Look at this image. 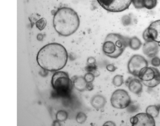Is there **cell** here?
<instances>
[{"instance_id": "obj_1", "label": "cell", "mask_w": 160, "mask_h": 126, "mask_svg": "<svg viewBox=\"0 0 160 126\" xmlns=\"http://www.w3.org/2000/svg\"><path fill=\"white\" fill-rule=\"evenodd\" d=\"M68 55L64 46L58 43L47 44L41 48L37 54L38 65L45 70L57 71L66 66Z\"/></svg>"}, {"instance_id": "obj_2", "label": "cell", "mask_w": 160, "mask_h": 126, "mask_svg": "<svg viewBox=\"0 0 160 126\" xmlns=\"http://www.w3.org/2000/svg\"><path fill=\"white\" fill-rule=\"evenodd\" d=\"M80 20L77 12L70 8H59L54 14L53 25L56 32L62 36H69L79 28Z\"/></svg>"}, {"instance_id": "obj_3", "label": "cell", "mask_w": 160, "mask_h": 126, "mask_svg": "<svg viewBox=\"0 0 160 126\" xmlns=\"http://www.w3.org/2000/svg\"><path fill=\"white\" fill-rule=\"evenodd\" d=\"M129 39L120 34H109L106 37L103 44V52L110 58H118L129 46Z\"/></svg>"}, {"instance_id": "obj_4", "label": "cell", "mask_w": 160, "mask_h": 126, "mask_svg": "<svg viewBox=\"0 0 160 126\" xmlns=\"http://www.w3.org/2000/svg\"><path fill=\"white\" fill-rule=\"evenodd\" d=\"M51 84L54 89L61 93H69L73 86V84L67 72L57 71L52 77Z\"/></svg>"}, {"instance_id": "obj_5", "label": "cell", "mask_w": 160, "mask_h": 126, "mask_svg": "<svg viewBox=\"0 0 160 126\" xmlns=\"http://www.w3.org/2000/svg\"><path fill=\"white\" fill-rule=\"evenodd\" d=\"M141 82L147 87L153 88L160 84V72L153 67H146L141 70L138 75Z\"/></svg>"}, {"instance_id": "obj_6", "label": "cell", "mask_w": 160, "mask_h": 126, "mask_svg": "<svg viewBox=\"0 0 160 126\" xmlns=\"http://www.w3.org/2000/svg\"><path fill=\"white\" fill-rule=\"evenodd\" d=\"M110 102L114 108L118 109H125L131 104V97L126 90L117 89L112 94Z\"/></svg>"}, {"instance_id": "obj_7", "label": "cell", "mask_w": 160, "mask_h": 126, "mask_svg": "<svg viewBox=\"0 0 160 126\" xmlns=\"http://www.w3.org/2000/svg\"><path fill=\"white\" fill-rule=\"evenodd\" d=\"M99 4L105 10L111 12H119L127 9L132 0H97Z\"/></svg>"}, {"instance_id": "obj_8", "label": "cell", "mask_w": 160, "mask_h": 126, "mask_svg": "<svg viewBox=\"0 0 160 126\" xmlns=\"http://www.w3.org/2000/svg\"><path fill=\"white\" fill-rule=\"evenodd\" d=\"M148 66V62L145 57L139 55H134L129 60L127 65L130 74L138 77L139 72L144 68Z\"/></svg>"}, {"instance_id": "obj_9", "label": "cell", "mask_w": 160, "mask_h": 126, "mask_svg": "<svg viewBox=\"0 0 160 126\" xmlns=\"http://www.w3.org/2000/svg\"><path fill=\"white\" fill-rule=\"evenodd\" d=\"M132 126H155L154 118L146 113H139L130 118Z\"/></svg>"}, {"instance_id": "obj_10", "label": "cell", "mask_w": 160, "mask_h": 126, "mask_svg": "<svg viewBox=\"0 0 160 126\" xmlns=\"http://www.w3.org/2000/svg\"><path fill=\"white\" fill-rule=\"evenodd\" d=\"M147 29L151 39L160 43V20L152 23Z\"/></svg>"}, {"instance_id": "obj_11", "label": "cell", "mask_w": 160, "mask_h": 126, "mask_svg": "<svg viewBox=\"0 0 160 126\" xmlns=\"http://www.w3.org/2000/svg\"><path fill=\"white\" fill-rule=\"evenodd\" d=\"M144 54L148 57H153L156 56L159 51V46L155 41H146L143 47Z\"/></svg>"}, {"instance_id": "obj_12", "label": "cell", "mask_w": 160, "mask_h": 126, "mask_svg": "<svg viewBox=\"0 0 160 126\" xmlns=\"http://www.w3.org/2000/svg\"><path fill=\"white\" fill-rule=\"evenodd\" d=\"M126 85L128 86L129 90L132 93L139 95L142 93L143 90V86L140 80L137 79H128L126 81Z\"/></svg>"}, {"instance_id": "obj_13", "label": "cell", "mask_w": 160, "mask_h": 126, "mask_svg": "<svg viewBox=\"0 0 160 126\" xmlns=\"http://www.w3.org/2000/svg\"><path fill=\"white\" fill-rule=\"evenodd\" d=\"M90 102L93 108L99 110L104 107L107 101L103 96L101 95H96L92 98Z\"/></svg>"}, {"instance_id": "obj_14", "label": "cell", "mask_w": 160, "mask_h": 126, "mask_svg": "<svg viewBox=\"0 0 160 126\" xmlns=\"http://www.w3.org/2000/svg\"><path fill=\"white\" fill-rule=\"evenodd\" d=\"M73 86L79 91H84L87 90L88 82L86 81L84 77L82 76L76 77L73 81Z\"/></svg>"}, {"instance_id": "obj_15", "label": "cell", "mask_w": 160, "mask_h": 126, "mask_svg": "<svg viewBox=\"0 0 160 126\" xmlns=\"http://www.w3.org/2000/svg\"><path fill=\"white\" fill-rule=\"evenodd\" d=\"M129 46L132 50H138L142 46L140 39L137 37H132L129 39Z\"/></svg>"}, {"instance_id": "obj_16", "label": "cell", "mask_w": 160, "mask_h": 126, "mask_svg": "<svg viewBox=\"0 0 160 126\" xmlns=\"http://www.w3.org/2000/svg\"><path fill=\"white\" fill-rule=\"evenodd\" d=\"M146 113L153 118H156L159 115L160 109L157 105H149L146 109Z\"/></svg>"}, {"instance_id": "obj_17", "label": "cell", "mask_w": 160, "mask_h": 126, "mask_svg": "<svg viewBox=\"0 0 160 126\" xmlns=\"http://www.w3.org/2000/svg\"><path fill=\"white\" fill-rule=\"evenodd\" d=\"M68 117V113L64 110H60L56 115L57 120L60 122H63L67 120Z\"/></svg>"}, {"instance_id": "obj_18", "label": "cell", "mask_w": 160, "mask_h": 126, "mask_svg": "<svg viewBox=\"0 0 160 126\" xmlns=\"http://www.w3.org/2000/svg\"><path fill=\"white\" fill-rule=\"evenodd\" d=\"M157 0H143V4L144 7L147 9H151L156 7Z\"/></svg>"}, {"instance_id": "obj_19", "label": "cell", "mask_w": 160, "mask_h": 126, "mask_svg": "<svg viewBox=\"0 0 160 126\" xmlns=\"http://www.w3.org/2000/svg\"><path fill=\"white\" fill-rule=\"evenodd\" d=\"M123 83V78L122 75H117L114 77L113 84L116 87H120Z\"/></svg>"}, {"instance_id": "obj_20", "label": "cell", "mask_w": 160, "mask_h": 126, "mask_svg": "<svg viewBox=\"0 0 160 126\" xmlns=\"http://www.w3.org/2000/svg\"><path fill=\"white\" fill-rule=\"evenodd\" d=\"M87 116L85 113L80 112L77 115L76 120L79 124H82L87 120Z\"/></svg>"}, {"instance_id": "obj_21", "label": "cell", "mask_w": 160, "mask_h": 126, "mask_svg": "<svg viewBox=\"0 0 160 126\" xmlns=\"http://www.w3.org/2000/svg\"><path fill=\"white\" fill-rule=\"evenodd\" d=\"M47 24V20L44 18H42L36 22V27L40 31H42L45 28Z\"/></svg>"}, {"instance_id": "obj_22", "label": "cell", "mask_w": 160, "mask_h": 126, "mask_svg": "<svg viewBox=\"0 0 160 126\" xmlns=\"http://www.w3.org/2000/svg\"><path fill=\"white\" fill-rule=\"evenodd\" d=\"M95 77L94 74L91 72H87L84 76L85 80L88 83H92L94 81Z\"/></svg>"}, {"instance_id": "obj_23", "label": "cell", "mask_w": 160, "mask_h": 126, "mask_svg": "<svg viewBox=\"0 0 160 126\" xmlns=\"http://www.w3.org/2000/svg\"><path fill=\"white\" fill-rule=\"evenodd\" d=\"M143 1V0H132V3L135 8L140 9L144 8Z\"/></svg>"}, {"instance_id": "obj_24", "label": "cell", "mask_w": 160, "mask_h": 126, "mask_svg": "<svg viewBox=\"0 0 160 126\" xmlns=\"http://www.w3.org/2000/svg\"><path fill=\"white\" fill-rule=\"evenodd\" d=\"M151 64L153 66L157 67L160 66V58L158 56H154L152 57L151 60Z\"/></svg>"}, {"instance_id": "obj_25", "label": "cell", "mask_w": 160, "mask_h": 126, "mask_svg": "<svg viewBox=\"0 0 160 126\" xmlns=\"http://www.w3.org/2000/svg\"><path fill=\"white\" fill-rule=\"evenodd\" d=\"M143 38L146 42V41H150L152 40L150 37L148 33V29H146L144 31L143 34Z\"/></svg>"}, {"instance_id": "obj_26", "label": "cell", "mask_w": 160, "mask_h": 126, "mask_svg": "<svg viewBox=\"0 0 160 126\" xmlns=\"http://www.w3.org/2000/svg\"><path fill=\"white\" fill-rule=\"evenodd\" d=\"M122 24L124 25H128L131 24V20L130 17L128 16H125L122 18Z\"/></svg>"}, {"instance_id": "obj_27", "label": "cell", "mask_w": 160, "mask_h": 126, "mask_svg": "<svg viewBox=\"0 0 160 126\" xmlns=\"http://www.w3.org/2000/svg\"><path fill=\"white\" fill-rule=\"evenodd\" d=\"M96 63V59L94 57L92 56H90L88 57L87 60V64L88 65L90 66H92V65H95Z\"/></svg>"}, {"instance_id": "obj_28", "label": "cell", "mask_w": 160, "mask_h": 126, "mask_svg": "<svg viewBox=\"0 0 160 126\" xmlns=\"http://www.w3.org/2000/svg\"><path fill=\"white\" fill-rule=\"evenodd\" d=\"M106 69L110 72H114L116 71V67L113 64H108L107 66Z\"/></svg>"}, {"instance_id": "obj_29", "label": "cell", "mask_w": 160, "mask_h": 126, "mask_svg": "<svg viewBox=\"0 0 160 126\" xmlns=\"http://www.w3.org/2000/svg\"><path fill=\"white\" fill-rule=\"evenodd\" d=\"M93 89V86L92 83H88L87 86V90L91 91Z\"/></svg>"}, {"instance_id": "obj_30", "label": "cell", "mask_w": 160, "mask_h": 126, "mask_svg": "<svg viewBox=\"0 0 160 126\" xmlns=\"http://www.w3.org/2000/svg\"><path fill=\"white\" fill-rule=\"evenodd\" d=\"M116 124L112 121H108L103 124V126H116Z\"/></svg>"}, {"instance_id": "obj_31", "label": "cell", "mask_w": 160, "mask_h": 126, "mask_svg": "<svg viewBox=\"0 0 160 126\" xmlns=\"http://www.w3.org/2000/svg\"><path fill=\"white\" fill-rule=\"evenodd\" d=\"M37 39L39 41H42L43 39V35L42 34H39L37 35Z\"/></svg>"}, {"instance_id": "obj_32", "label": "cell", "mask_w": 160, "mask_h": 126, "mask_svg": "<svg viewBox=\"0 0 160 126\" xmlns=\"http://www.w3.org/2000/svg\"><path fill=\"white\" fill-rule=\"evenodd\" d=\"M60 121H58V120H56V121H54L53 123V126H60Z\"/></svg>"}]
</instances>
